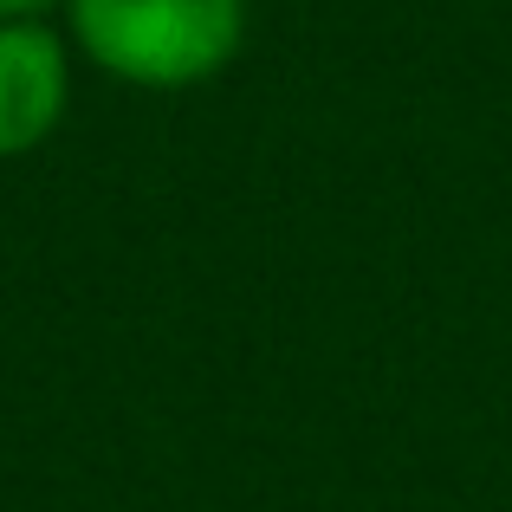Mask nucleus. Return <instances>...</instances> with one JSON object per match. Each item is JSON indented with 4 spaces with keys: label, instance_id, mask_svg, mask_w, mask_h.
I'll return each mask as SVG.
<instances>
[{
    "label": "nucleus",
    "instance_id": "1",
    "mask_svg": "<svg viewBox=\"0 0 512 512\" xmlns=\"http://www.w3.org/2000/svg\"><path fill=\"white\" fill-rule=\"evenodd\" d=\"M247 0H65V39L130 91L214 85L247 52Z\"/></svg>",
    "mask_w": 512,
    "mask_h": 512
},
{
    "label": "nucleus",
    "instance_id": "3",
    "mask_svg": "<svg viewBox=\"0 0 512 512\" xmlns=\"http://www.w3.org/2000/svg\"><path fill=\"white\" fill-rule=\"evenodd\" d=\"M52 7H65V0H0V20H46Z\"/></svg>",
    "mask_w": 512,
    "mask_h": 512
},
{
    "label": "nucleus",
    "instance_id": "2",
    "mask_svg": "<svg viewBox=\"0 0 512 512\" xmlns=\"http://www.w3.org/2000/svg\"><path fill=\"white\" fill-rule=\"evenodd\" d=\"M72 39L52 20H0V163L33 156L72 111Z\"/></svg>",
    "mask_w": 512,
    "mask_h": 512
}]
</instances>
